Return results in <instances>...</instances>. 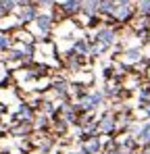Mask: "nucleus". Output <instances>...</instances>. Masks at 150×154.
<instances>
[{
	"mask_svg": "<svg viewBox=\"0 0 150 154\" xmlns=\"http://www.w3.org/2000/svg\"><path fill=\"white\" fill-rule=\"evenodd\" d=\"M98 40H100V44H104V46L111 44V42H113V31H111V29H102L98 33Z\"/></svg>",
	"mask_w": 150,
	"mask_h": 154,
	"instance_id": "f257e3e1",
	"label": "nucleus"
},
{
	"mask_svg": "<svg viewBox=\"0 0 150 154\" xmlns=\"http://www.w3.org/2000/svg\"><path fill=\"white\" fill-rule=\"evenodd\" d=\"M100 98H102V94H94L92 98H88V100H83V108H90V106H94V104L100 102Z\"/></svg>",
	"mask_w": 150,
	"mask_h": 154,
	"instance_id": "f03ea898",
	"label": "nucleus"
},
{
	"mask_svg": "<svg viewBox=\"0 0 150 154\" xmlns=\"http://www.w3.org/2000/svg\"><path fill=\"white\" fill-rule=\"evenodd\" d=\"M100 127H102V131H111V129H113V119H111V117H106V119L102 121V125H100Z\"/></svg>",
	"mask_w": 150,
	"mask_h": 154,
	"instance_id": "7ed1b4c3",
	"label": "nucleus"
},
{
	"mask_svg": "<svg viewBox=\"0 0 150 154\" xmlns=\"http://www.w3.org/2000/svg\"><path fill=\"white\" fill-rule=\"evenodd\" d=\"M38 25L42 27V29H48V25H50V19H48V17H38Z\"/></svg>",
	"mask_w": 150,
	"mask_h": 154,
	"instance_id": "20e7f679",
	"label": "nucleus"
},
{
	"mask_svg": "<svg viewBox=\"0 0 150 154\" xmlns=\"http://www.w3.org/2000/svg\"><path fill=\"white\" fill-rule=\"evenodd\" d=\"M65 6H67V11H71V13H73V11H77V6H79V4H77V2H67Z\"/></svg>",
	"mask_w": 150,
	"mask_h": 154,
	"instance_id": "39448f33",
	"label": "nucleus"
},
{
	"mask_svg": "<svg viewBox=\"0 0 150 154\" xmlns=\"http://www.w3.org/2000/svg\"><path fill=\"white\" fill-rule=\"evenodd\" d=\"M33 15H36V13H33V8H27V11L23 13V19H31Z\"/></svg>",
	"mask_w": 150,
	"mask_h": 154,
	"instance_id": "423d86ee",
	"label": "nucleus"
},
{
	"mask_svg": "<svg viewBox=\"0 0 150 154\" xmlns=\"http://www.w3.org/2000/svg\"><path fill=\"white\" fill-rule=\"evenodd\" d=\"M98 150V142H92L90 146H88V152H96Z\"/></svg>",
	"mask_w": 150,
	"mask_h": 154,
	"instance_id": "0eeeda50",
	"label": "nucleus"
},
{
	"mask_svg": "<svg viewBox=\"0 0 150 154\" xmlns=\"http://www.w3.org/2000/svg\"><path fill=\"white\" fill-rule=\"evenodd\" d=\"M111 6H113L111 2H102V4H100V8H102V11H111Z\"/></svg>",
	"mask_w": 150,
	"mask_h": 154,
	"instance_id": "6e6552de",
	"label": "nucleus"
},
{
	"mask_svg": "<svg viewBox=\"0 0 150 154\" xmlns=\"http://www.w3.org/2000/svg\"><path fill=\"white\" fill-rule=\"evenodd\" d=\"M127 13H129V11H127V8H125V6H121V11H117V15H119V17H125V15H127Z\"/></svg>",
	"mask_w": 150,
	"mask_h": 154,
	"instance_id": "1a4fd4ad",
	"label": "nucleus"
},
{
	"mask_svg": "<svg viewBox=\"0 0 150 154\" xmlns=\"http://www.w3.org/2000/svg\"><path fill=\"white\" fill-rule=\"evenodd\" d=\"M8 46V40L6 38H0V48H6Z\"/></svg>",
	"mask_w": 150,
	"mask_h": 154,
	"instance_id": "9d476101",
	"label": "nucleus"
},
{
	"mask_svg": "<svg viewBox=\"0 0 150 154\" xmlns=\"http://www.w3.org/2000/svg\"><path fill=\"white\" fill-rule=\"evenodd\" d=\"M127 56H129V58L133 60V58H138V52H133V50H131V52H127Z\"/></svg>",
	"mask_w": 150,
	"mask_h": 154,
	"instance_id": "9b49d317",
	"label": "nucleus"
},
{
	"mask_svg": "<svg viewBox=\"0 0 150 154\" xmlns=\"http://www.w3.org/2000/svg\"><path fill=\"white\" fill-rule=\"evenodd\" d=\"M148 135H150V127H146L144 131H142V137H148Z\"/></svg>",
	"mask_w": 150,
	"mask_h": 154,
	"instance_id": "f8f14e48",
	"label": "nucleus"
},
{
	"mask_svg": "<svg viewBox=\"0 0 150 154\" xmlns=\"http://www.w3.org/2000/svg\"><path fill=\"white\" fill-rule=\"evenodd\" d=\"M142 8L144 11H150V2H142Z\"/></svg>",
	"mask_w": 150,
	"mask_h": 154,
	"instance_id": "ddd939ff",
	"label": "nucleus"
}]
</instances>
